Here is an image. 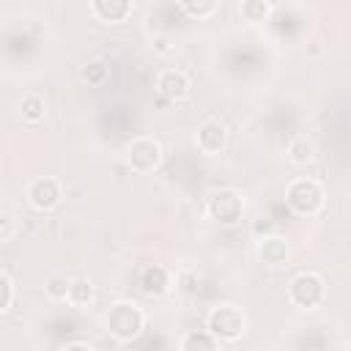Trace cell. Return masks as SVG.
Instances as JSON below:
<instances>
[{"label":"cell","mask_w":351,"mask_h":351,"mask_svg":"<svg viewBox=\"0 0 351 351\" xmlns=\"http://www.w3.org/2000/svg\"><path fill=\"white\" fill-rule=\"evenodd\" d=\"M104 329L110 332V337L115 343H132L145 329V313L137 302H129V299L115 302V304H110V310L104 315Z\"/></svg>","instance_id":"cell-1"},{"label":"cell","mask_w":351,"mask_h":351,"mask_svg":"<svg viewBox=\"0 0 351 351\" xmlns=\"http://www.w3.org/2000/svg\"><path fill=\"white\" fill-rule=\"evenodd\" d=\"M206 329L219 340V343H236L247 332V315L236 304H217L206 315Z\"/></svg>","instance_id":"cell-2"},{"label":"cell","mask_w":351,"mask_h":351,"mask_svg":"<svg viewBox=\"0 0 351 351\" xmlns=\"http://www.w3.org/2000/svg\"><path fill=\"white\" fill-rule=\"evenodd\" d=\"M324 186L315 181V178H296V181H291L288 184V189H285V203H288V208L293 211V214H299V217H313V214H318L321 211V206H324Z\"/></svg>","instance_id":"cell-3"},{"label":"cell","mask_w":351,"mask_h":351,"mask_svg":"<svg viewBox=\"0 0 351 351\" xmlns=\"http://www.w3.org/2000/svg\"><path fill=\"white\" fill-rule=\"evenodd\" d=\"M326 296V282L318 271H299L291 282H288V299L291 304L302 307V310H313L324 302Z\"/></svg>","instance_id":"cell-4"},{"label":"cell","mask_w":351,"mask_h":351,"mask_svg":"<svg viewBox=\"0 0 351 351\" xmlns=\"http://www.w3.org/2000/svg\"><path fill=\"white\" fill-rule=\"evenodd\" d=\"M206 211H208V217H211L214 222L230 228V225H236V222L241 219V214H244V197H241V192H236V189H217V192H211V197H208V203H206Z\"/></svg>","instance_id":"cell-5"},{"label":"cell","mask_w":351,"mask_h":351,"mask_svg":"<svg viewBox=\"0 0 351 351\" xmlns=\"http://www.w3.org/2000/svg\"><path fill=\"white\" fill-rule=\"evenodd\" d=\"M126 162L134 173L145 176V173H154L162 162V145L154 140V137H137L126 145Z\"/></svg>","instance_id":"cell-6"},{"label":"cell","mask_w":351,"mask_h":351,"mask_svg":"<svg viewBox=\"0 0 351 351\" xmlns=\"http://www.w3.org/2000/svg\"><path fill=\"white\" fill-rule=\"evenodd\" d=\"M27 203L36 208V211H49L60 203L63 197V189H60V181L52 178V176H38L27 184Z\"/></svg>","instance_id":"cell-7"},{"label":"cell","mask_w":351,"mask_h":351,"mask_svg":"<svg viewBox=\"0 0 351 351\" xmlns=\"http://www.w3.org/2000/svg\"><path fill=\"white\" fill-rule=\"evenodd\" d=\"M195 143L206 156H217L228 145V126L219 118H206L195 132Z\"/></svg>","instance_id":"cell-8"},{"label":"cell","mask_w":351,"mask_h":351,"mask_svg":"<svg viewBox=\"0 0 351 351\" xmlns=\"http://www.w3.org/2000/svg\"><path fill=\"white\" fill-rule=\"evenodd\" d=\"M156 93L167 101H184L189 93V77L181 69H165L156 77Z\"/></svg>","instance_id":"cell-9"},{"label":"cell","mask_w":351,"mask_h":351,"mask_svg":"<svg viewBox=\"0 0 351 351\" xmlns=\"http://www.w3.org/2000/svg\"><path fill=\"white\" fill-rule=\"evenodd\" d=\"M288 258H291V247H288V241L282 236H263L258 241V261L263 266L280 269V266L288 263Z\"/></svg>","instance_id":"cell-10"},{"label":"cell","mask_w":351,"mask_h":351,"mask_svg":"<svg viewBox=\"0 0 351 351\" xmlns=\"http://www.w3.org/2000/svg\"><path fill=\"white\" fill-rule=\"evenodd\" d=\"M90 11L99 22L104 25H118L129 19L132 14V0H90Z\"/></svg>","instance_id":"cell-11"},{"label":"cell","mask_w":351,"mask_h":351,"mask_svg":"<svg viewBox=\"0 0 351 351\" xmlns=\"http://www.w3.org/2000/svg\"><path fill=\"white\" fill-rule=\"evenodd\" d=\"M140 288H143V293H148V296H162V293H167V288H170V271H167L165 266H159V263H148V266L140 271Z\"/></svg>","instance_id":"cell-12"},{"label":"cell","mask_w":351,"mask_h":351,"mask_svg":"<svg viewBox=\"0 0 351 351\" xmlns=\"http://www.w3.org/2000/svg\"><path fill=\"white\" fill-rule=\"evenodd\" d=\"M19 115H22V121H27V123H41L44 115H47L44 99H41L38 93H25L22 101H19Z\"/></svg>","instance_id":"cell-13"},{"label":"cell","mask_w":351,"mask_h":351,"mask_svg":"<svg viewBox=\"0 0 351 351\" xmlns=\"http://www.w3.org/2000/svg\"><path fill=\"white\" fill-rule=\"evenodd\" d=\"M93 282L85 280V277H77L69 282V293H66V302L74 304V307H88L93 302Z\"/></svg>","instance_id":"cell-14"},{"label":"cell","mask_w":351,"mask_h":351,"mask_svg":"<svg viewBox=\"0 0 351 351\" xmlns=\"http://www.w3.org/2000/svg\"><path fill=\"white\" fill-rule=\"evenodd\" d=\"M80 77H82L88 85L101 88V85H107V80H110V63L101 60V58H93V60H88V63L82 66Z\"/></svg>","instance_id":"cell-15"},{"label":"cell","mask_w":351,"mask_h":351,"mask_svg":"<svg viewBox=\"0 0 351 351\" xmlns=\"http://www.w3.org/2000/svg\"><path fill=\"white\" fill-rule=\"evenodd\" d=\"M239 14H241L244 22H250V25H261V22L269 19L271 5H269V0H241V3H239Z\"/></svg>","instance_id":"cell-16"},{"label":"cell","mask_w":351,"mask_h":351,"mask_svg":"<svg viewBox=\"0 0 351 351\" xmlns=\"http://www.w3.org/2000/svg\"><path fill=\"white\" fill-rule=\"evenodd\" d=\"M288 159H291L293 165H310V162L315 159V145H313V140H307V137H293V140L288 143Z\"/></svg>","instance_id":"cell-17"},{"label":"cell","mask_w":351,"mask_h":351,"mask_svg":"<svg viewBox=\"0 0 351 351\" xmlns=\"http://www.w3.org/2000/svg\"><path fill=\"white\" fill-rule=\"evenodd\" d=\"M184 351H195V348H219L222 343L208 332V329H203V332H197V329H192V332H186L184 337H181V343H178Z\"/></svg>","instance_id":"cell-18"},{"label":"cell","mask_w":351,"mask_h":351,"mask_svg":"<svg viewBox=\"0 0 351 351\" xmlns=\"http://www.w3.org/2000/svg\"><path fill=\"white\" fill-rule=\"evenodd\" d=\"M178 5H181L184 14H189L192 19H208V16L217 11L219 0H178Z\"/></svg>","instance_id":"cell-19"},{"label":"cell","mask_w":351,"mask_h":351,"mask_svg":"<svg viewBox=\"0 0 351 351\" xmlns=\"http://www.w3.org/2000/svg\"><path fill=\"white\" fill-rule=\"evenodd\" d=\"M69 277L66 274H52L49 280H47V285H44V291H47V296L52 299V302H66V293H69Z\"/></svg>","instance_id":"cell-20"},{"label":"cell","mask_w":351,"mask_h":351,"mask_svg":"<svg viewBox=\"0 0 351 351\" xmlns=\"http://www.w3.org/2000/svg\"><path fill=\"white\" fill-rule=\"evenodd\" d=\"M14 304V282L8 280V274L0 271V315Z\"/></svg>","instance_id":"cell-21"},{"label":"cell","mask_w":351,"mask_h":351,"mask_svg":"<svg viewBox=\"0 0 351 351\" xmlns=\"http://www.w3.org/2000/svg\"><path fill=\"white\" fill-rule=\"evenodd\" d=\"M154 49H156L159 55H167V52L173 49V47H170V38H167V36H162V33H159V36H154Z\"/></svg>","instance_id":"cell-22"},{"label":"cell","mask_w":351,"mask_h":351,"mask_svg":"<svg viewBox=\"0 0 351 351\" xmlns=\"http://www.w3.org/2000/svg\"><path fill=\"white\" fill-rule=\"evenodd\" d=\"M63 348H93V343H88V340H69V343H63Z\"/></svg>","instance_id":"cell-23"}]
</instances>
